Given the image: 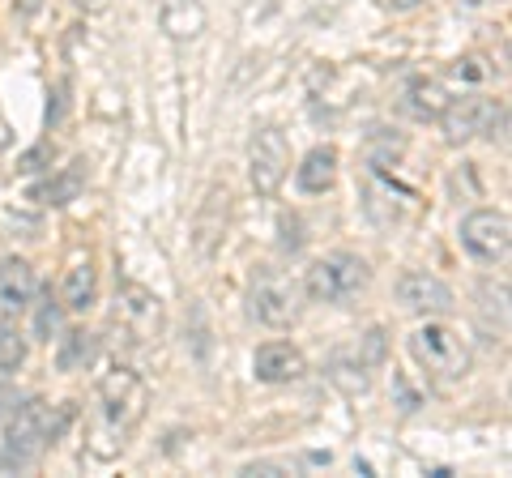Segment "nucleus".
Instances as JSON below:
<instances>
[{
	"instance_id": "obj_1",
	"label": "nucleus",
	"mask_w": 512,
	"mask_h": 478,
	"mask_svg": "<svg viewBox=\"0 0 512 478\" xmlns=\"http://www.w3.org/2000/svg\"><path fill=\"white\" fill-rule=\"evenodd\" d=\"M146 406H150V389L146 380L128 368H116L99 380V393H94V406H90V423H86V453L94 461H116L133 432L146 419Z\"/></svg>"
},
{
	"instance_id": "obj_2",
	"label": "nucleus",
	"mask_w": 512,
	"mask_h": 478,
	"mask_svg": "<svg viewBox=\"0 0 512 478\" xmlns=\"http://www.w3.org/2000/svg\"><path fill=\"white\" fill-rule=\"evenodd\" d=\"M69 414L73 410H60V419H52V410H47L43 402H22L18 410L9 414V423H5V449H0V466H9V470L35 466L47 444L64 432Z\"/></svg>"
},
{
	"instance_id": "obj_3",
	"label": "nucleus",
	"mask_w": 512,
	"mask_h": 478,
	"mask_svg": "<svg viewBox=\"0 0 512 478\" xmlns=\"http://www.w3.org/2000/svg\"><path fill=\"white\" fill-rule=\"evenodd\" d=\"M410 355L431 380H461L470 372V346L453 325L427 321L410 333Z\"/></svg>"
},
{
	"instance_id": "obj_4",
	"label": "nucleus",
	"mask_w": 512,
	"mask_h": 478,
	"mask_svg": "<svg viewBox=\"0 0 512 478\" xmlns=\"http://www.w3.org/2000/svg\"><path fill=\"white\" fill-rule=\"evenodd\" d=\"M367 282H372L367 261L350 257V252H333V257L312 261V269L303 274V291H308L312 304H346V299H355Z\"/></svg>"
},
{
	"instance_id": "obj_5",
	"label": "nucleus",
	"mask_w": 512,
	"mask_h": 478,
	"mask_svg": "<svg viewBox=\"0 0 512 478\" xmlns=\"http://www.w3.org/2000/svg\"><path fill=\"white\" fill-rule=\"evenodd\" d=\"M111 321H116V329H120L133 346H150L158 333H163V325H167V308H163V299H158L150 286L124 282L120 291H116V308H111Z\"/></svg>"
},
{
	"instance_id": "obj_6",
	"label": "nucleus",
	"mask_w": 512,
	"mask_h": 478,
	"mask_svg": "<svg viewBox=\"0 0 512 478\" xmlns=\"http://www.w3.org/2000/svg\"><path fill=\"white\" fill-rule=\"evenodd\" d=\"M248 308L265 329H291L303 312V286L286 274H265L252 286Z\"/></svg>"
},
{
	"instance_id": "obj_7",
	"label": "nucleus",
	"mask_w": 512,
	"mask_h": 478,
	"mask_svg": "<svg viewBox=\"0 0 512 478\" xmlns=\"http://www.w3.org/2000/svg\"><path fill=\"white\" fill-rule=\"evenodd\" d=\"M286 171H291V150H286V137L274 129V124H265V129H256L252 141H248V180L261 197H274Z\"/></svg>"
},
{
	"instance_id": "obj_8",
	"label": "nucleus",
	"mask_w": 512,
	"mask_h": 478,
	"mask_svg": "<svg viewBox=\"0 0 512 478\" xmlns=\"http://www.w3.org/2000/svg\"><path fill=\"white\" fill-rule=\"evenodd\" d=\"M495 120H500V103L495 99H487V94H461V99H448L440 129L448 146H466V141L491 133Z\"/></svg>"
},
{
	"instance_id": "obj_9",
	"label": "nucleus",
	"mask_w": 512,
	"mask_h": 478,
	"mask_svg": "<svg viewBox=\"0 0 512 478\" xmlns=\"http://www.w3.org/2000/svg\"><path fill=\"white\" fill-rule=\"evenodd\" d=\"M461 244H466V252L474 261L495 265V261H504L512 252V227H508L504 214L474 210V214L461 218Z\"/></svg>"
},
{
	"instance_id": "obj_10",
	"label": "nucleus",
	"mask_w": 512,
	"mask_h": 478,
	"mask_svg": "<svg viewBox=\"0 0 512 478\" xmlns=\"http://www.w3.org/2000/svg\"><path fill=\"white\" fill-rule=\"evenodd\" d=\"M380 355H384V333L372 329L367 338H359L355 350H342V355H333L329 376L338 380V389L350 393V397H355V393H367V389H372V372H376Z\"/></svg>"
},
{
	"instance_id": "obj_11",
	"label": "nucleus",
	"mask_w": 512,
	"mask_h": 478,
	"mask_svg": "<svg viewBox=\"0 0 512 478\" xmlns=\"http://www.w3.org/2000/svg\"><path fill=\"white\" fill-rule=\"evenodd\" d=\"M397 304L414 316H440L453 308V291L427 269H410V274L397 278Z\"/></svg>"
},
{
	"instance_id": "obj_12",
	"label": "nucleus",
	"mask_w": 512,
	"mask_h": 478,
	"mask_svg": "<svg viewBox=\"0 0 512 478\" xmlns=\"http://www.w3.org/2000/svg\"><path fill=\"white\" fill-rule=\"evenodd\" d=\"M252 372H256V380H265V385H291V380L308 372V359H303V350L291 342H265V346H256V355H252Z\"/></svg>"
},
{
	"instance_id": "obj_13",
	"label": "nucleus",
	"mask_w": 512,
	"mask_h": 478,
	"mask_svg": "<svg viewBox=\"0 0 512 478\" xmlns=\"http://www.w3.org/2000/svg\"><path fill=\"white\" fill-rule=\"evenodd\" d=\"M231 218V193L227 188H210L192 222V244H197V257H214V248L222 244V231H227Z\"/></svg>"
},
{
	"instance_id": "obj_14",
	"label": "nucleus",
	"mask_w": 512,
	"mask_h": 478,
	"mask_svg": "<svg viewBox=\"0 0 512 478\" xmlns=\"http://www.w3.org/2000/svg\"><path fill=\"white\" fill-rule=\"evenodd\" d=\"M35 269L26 261H0V321H13L35 304Z\"/></svg>"
},
{
	"instance_id": "obj_15",
	"label": "nucleus",
	"mask_w": 512,
	"mask_h": 478,
	"mask_svg": "<svg viewBox=\"0 0 512 478\" xmlns=\"http://www.w3.org/2000/svg\"><path fill=\"white\" fill-rule=\"evenodd\" d=\"M333 180H338V150H333V146L308 150V158L295 167V184H299V193H308V197L329 193Z\"/></svg>"
},
{
	"instance_id": "obj_16",
	"label": "nucleus",
	"mask_w": 512,
	"mask_h": 478,
	"mask_svg": "<svg viewBox=\"0 0 512 478\" xmlns=\"http://www.w3.org/2000/svg\"><path fill=\"white\" fill-rule=\"evenodd\" d=\"M99 295V274H94L90 257H77L69 269H64V286H60V299L69 312H86Z\"/></svg>"
},
{
	"instance_id": "obj_17",
	"label": "nucleus",
	"mask_w": 512,
	"mask_h": 478,
	"mask_svg": "<svg viewBox=\"0 0 512 478\" xmlns=\"http://www.w3.org/2000/svg\"><path fill=\"white\" fill-rule=\"evenodd\" d=\"M158 22H163L171 39H197L205 30V5L201 0H163Z\"/></svg>"
},
{
	"instance_id": "obj_18",
	"label": "nucleus",
	"mask_w": 512,
	"mask_h": 478,
	"mask_svg": "<svg viewBox=\"0 0 512 478\" xmlns=\"http://www.w3.org/2000/svg\"><path fill=\"white\" fill-rule=\"evenodd\" d=\"M406 107L414 120H440L444 107H448V94L440 82H431V77H414L406 86Z\"/></svg>"
},
{
	"instance_id": "obj_19",
	"label": "nucleus",
	"mask_w": 512,
	"mask_h": 478,
	"mask_svg": "<svg viewBox=\"0 0 512 478\" xmlns=\"http://www.w3.org/2000/svg\"><path fill=\"white\" fill-rule=\"evenodd\" d=\"M94 355H99V342H94V333L69 329V333L60 338L56 363H60V372H82V368H90V363H94Z\"/></svg>"
},
{
	"instance_id": "obj_20",
	"label": "nucleus",
	"mask_w": 512,
	"mask_h": 478,
	"mask_svg": "<svg viewBox=\"0 0 512 478\" xmlns=\"http://www.w3.org/2000/svg\"><path fill=\"white\" fill-rule=\"evenodd\" d=\"M82 184H86V171H82V163H73V167H64L56 180H47L43 188H35V201L69 205V201H77V193H82Z\"/></svg>"
},
{
	"instance_id": "obj_21",
	"label": "nucleus",
	"mask_w": 512,
	"mask_h": 478,
	"mask_svg": "<svg viewBox=\"0 0 512 478\" xmlns=\"http://www.w3.org/2000/svg\"><path fill=\"white\" fill-rule=\"evenodd\" d=\"M26 363V338L13 321H0V372H18Z\"/></svg>"
},
{
	"instance_id": "obj_22",
	"label": "nucleus",
	"mask_w": 512,
	"mask_h": 478,
	"mask_svg": "<svg viewBox=\"0 0 512 478\" xmlns=\"http://www.w3.org/2000/svg\"><path fill=\"white\" fill-rule=\"evenodd\" d=\"M60 308H64V299L56 304L52 295H43V304H39V333L47 338V333H56L60 329Z\"/></svg>"
},
{
	"instance_id": "obj_23",
	"label": "nucleus",
	"mask_w": 512,
	"mask_h": 478,
	"mask_svg": "<svg viewBox=\"0 0 512 478\" xmlns=\"http://www.w3.org/2000/svg\"><path fill=\"white\" fill-rule=\"evenodd\" d=\"M453 77H457V82H478V77H487V69H483V60H478V56H470V60H457Z\"/></svg>"
},
{
	"instance_id": "obj_24",
	"label": "nucleus",
	"mask_w": 512,
	"mask_h": 478,
	"mask_svg": "<svg viewBox=\"0 0 512 478\" xmlns=\"http://www.w3.org/2000/svg\"><path fill=\"white\" fill-rule=\"evenodd\" d=\"M52 158V150L47 146H35L30 154H22V163H18V171H26V175H35V171H43V163Z\"/></svg>"
},
{
	"instance_id": "obj_25",
	"label": "nucleus",
	"mask_w": 512,
	"mask_h": 478,
	"mask_svg": "<svg viewBox=\"0 0 512 478\" xmlns=\"http://www.w3.org/2000/svg\"><path fill=\"white\" fill-rule=\"evenodd\" d=\"M491 133H500V141L512 150V103H508V107H500V120H495V129H491Z\"/></svg>"
},
{
	"instance_id": "obj_26",
	"label": "nucleus",
	"mask_w": 512,
	"mask_h": 478,
	"mask_svg": "<svg viewBox=\"0 0 512 478\" xmlns=\"http://www.w3.org/2000/svg\"><path fill=\"white\" fill-rule=\"evenodd\" d=\"M13 414V410H18V393H13V389H0V414Z\"/></svg>"
},
{
	"instance_id": "obj_27",
	"label": "nucleus",
	"mask_w": 512,
	"mask_h": 478,
	"mask_svg": "<svg viewBox=\"0 0 512 478\" xmlns=\"http://www.w3.org/2000/svg\"><path fill=\"white\" fill-rule=\"evenodd\" d=\"M73 5L82 9V13H103V9L111 5V0H73Z\"/></svg>"
},
{
	"instance_id": "obj_28",
	"label": "nucleus",
	"mask_w": 512,
	"mask_h": 478,
	"mask_svg": "<svg viewBox=\"0 0 512 478\" xmlns=\"http://www.w3.org/2000/svg\"><path fill=\"white\" fill-rule=\"evenodd\" d=\"M419 5H427V0H389L393 13H410V9H419Z\"/></svg>"
},
{
	"instance_id": "obj_29",
	"label": "nucleus",
	"mask_w": 512,
	"mask_h": 478,
	"mask_svg": "<svg viewBox=\"0 0 512 478\" xmlns=\"http://www.w3.org/2000/svg\"><path fill=\"white\" fill-rule=\"evenodd\" d=\"M457 5H461V9H487L491 0H457Z\"/></svg>"
},
{
	"instance_id": "obj_30",
	"label": "nucleus",
	"mask_w": 512,
	"mask_h": 478,
	"mask_svg": "<svg viewBox=\"0 0 512 478\" xmlns=\"http://www.w3.org/2000/svg\"><path fill=\"white\" fill-rule=\"evenodd\" d=\"M9 129H5V120H0V146H9V137H5Z\"/></svg>"
},
{
	"instance_id": "obj_31",
	"label": "nucleus",
	"mask_w": 512,
	"mask_h": 478,
	"mask_svg": "<svg viewBox=\"0 0 512 478\" xmlns=\"http://www.w3.org/2000/svg\"><path fill=\"white\" fill-rule=\"evenodd\" d=\"M504 56H508V65H512V39H508V47H504Z\"/></svg>"
},
{
	"instance_id": "obj_32",
	"label": "nucleus",
	"mask_w": 512,
	"mask_h": 478,
	"mask_svg": "<svg viewBox=\"0 0 512 478\" xmlns=\"http://www.w3.org/2000/svg\"><path fill=\"white\" fill-rule=\"evenodd\" d=\"M508 299H512V291H508Z\"/></svg>"
}]
</instances>
